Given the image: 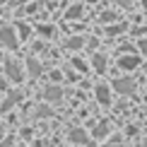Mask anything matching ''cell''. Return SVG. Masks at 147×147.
<instances>
[{
	"instance_id": "7402d4cb",
	"label": "cell",
	"mask_w": 147,
	"mask_h": 147,
	"mask_svg": "<svg viewBox=\"0 0 147 147\" xmlns=\"http://www.w3.org/2000/svg\"><path fill=\"white\" fill-rule=\"evenodd\" d=\"M138 46H140V51H142V53H147V39H140Z\"/></svg>"
},
{
	"instance_id": "9a60e30c",
	"label": "cell",
	"mask_w": 147,
	"mask_h": 147,
	"mask_svg": "<svg viewBox=\"0 0 147 147\" xmlns=\"http://www.w3.org/2000/svg\"><path fill=\"white\" fill-rule=\"evenodd\" d=\"M82 46H84L82 36H72V39H68V48H72V51H75V48H82Z\"/></svg>"
},
{
	"instance_id": "d6986e66",
	"label": "cell",
	"mask_w": 147,
	"mask_h": 147,
	"mask_svg": "<svg viewBox=\"0 0 147 147\" xmlns=\"http://www.w3.org/2000/svg\"><path fill=\"white\" fill-rule=\"evenodd\" d=\"M70 63H72V68H77L80 72H87V65H84V63H82V60H80V58H72Z\"/></svg>"
},
{
	"instance_id": "d4e9b609",
	"label": "cell",
	"mask_w": 147,
	"mask_h": 147,
	"mask_svg": "<svg viewBox=\"0 0 147 147\" xmlns=\"http://www.w3.org/2000/svg\"><path fill=\"white\" fill-rule=\"evenodd\" d=\"M87 44H89V48H96V46H99V41H96V39H89Z\"/></svg>"
},
{
	"instance_id": "5bb4252c",
	"label": "cell",
	"mask_w": 147,
	"mask_h": 147,
	"mask_svg": "<svg viewBox=\"0 0 147 147\" xmlns=\"http://www.w3.org/2000/svg\"><path fill=\"white\" fill-rule=\"evenodd\" d=\"M125 29H128V24H116V27H109L106 29V34L109 36H118V34H123Z\"/></svg>"
},
{
	"instance_id": "3957f363",
	"label": "cell",
	"mask_w": 147,
	"mask_h": 147,
	"mask_svg": "<svg viewBox=\"0 0 147 147\" xmlns=\"http://www.w3.org/2000/svg\"><path fill=\"white\" fill-rule=\"evenodd\" d=\"M5 72H7V77L12 80V82H22V77H24V75H22V70H20V65H17L12 58L5 60Z\"/></svg>"
},
{
	"instance_id": "603a6c76",
	"label": "cell",
	"mask_w": 147,
	"mask_h": 147,
	"mask_svg": "<svg viewBox=\"0 0 147 147\" xmlns=\"http://www.w3.org/2000/svg\"><path fill=\"white\" fill-rule=\"evenodd\" d=\"M121 51H123V53H133V51H135V48H133L130 44H125V46H121Z\"/></svg>"
},
{
	"instance_id": "cb8c5ba5",
	"label": "cell",
	"mask_w": 147,
	"mask_h": 147,
	"mask_svg": "<svg viewBox=\"0 0 147 147\" xmlns=\"http://www.w3.org/2000/svg\"><path fill=\"white\" fill-rule=\"evenodd\" d=\"M51 80H53V82H58V80H60V72L53 70V72H51Z\"/></svg>"
},
{
	"instance_id": "ba28073f",
	"label": "cell",
	"mask_w": 147,
	"mask_h": 147,
	"mask_svg": "<svg viewBox=\"0 0 147 147\" xmlns=\"http://www.w3.org/2000/svg\"><path fill=\"white\" fill-rule=\"evenodd\" d=\"M118 65H121V70H135L140 65V58L138 56H123L118 60Z\"/></svg>"
},
{
	"instance_id": "44dd1931",
	"label": "cell",
	"mask_w": 147,
	"mask_h": 147,
	"mask_svg": "<svg viewBox=\"0 0 147 147\" xmlns=\"http://www.w3.org/2000/svg\"><path fill=\"white\" fill-rule=\"evenodd\" d=\"M0 147H15V138H7V140H5V142L0 145Z\"/></svg>"
},
{
	"instance_id": "7c38bea8",
	"label": "cell",
	"mask_w": 147,
	"mask_h": 147,
	"mask_svg": "<svg viewBox=\"0 0 147 147\" xmlns=\"http://www.w3.org/2000/svg\"><path fill=\"white\" fill-rule=\"evenodd\" d=\"M36 32L44 36V39H53V34H56V27H53V24H39V27H36Z\"/></svg>"
},
{
	"instance_id": "8fae6325",
	"label": "cell",
	"mask_w": 147,
	"mask_h": 147,
	"mask_svg": "<svg viewBox=\"0 0 147 147\" xmlns=\"http://www.w3.org/2000/svg\"><path fill=\"white\" fill-rule=\"evenodd\" d=\"M27 70H29V75H32V77H39L41 72H44V70H41V63H39V60H34V58L27 60Z\"/></svg>"
},
{
	"instance_id": "5b68a950",
	"label": "cell",
	"mask_w": 147,
	"mask_h": 147,
	"mask_svg": "<svg viewBox=\"0 0 147 147\" xmlns=\"http://www.w3.org/2000/svg\"><path fill=\"white\" fill-rule=\"evenodd\" d=\"M96 101L101 104V106H109L111 104V89H109V84H96Z\"/></svg>"
},
{
	"instance_id": "4fadbf2b",
	"label": "cell",
	"mask_w": 147,
	"mask_h": 147,
	"mask_svg": "<svg viewBox=\"0 0 147 147\" xmlns=\"http://www.w3.org/2000/svg\"><path fill=\"white\" fill-rule=\"evenodd\" d=\"M65 17H68V20H80V17H82V5H72V7H68Z\"/></svg>"
},
{
	"instance_id": "ac0fdd59",
	"label": "cell",
	"mask_w": 147,
	"mask_h": 147,
	"mask_svg": "<svg viewBox=\"0 0 147 147\" xmlns=\"http://www.w3.org/2000/svg\"><path fill=\"white\" fill-rule=\"evenodd\" d=\"M113 20H118V15H116V12H101V22H113Z\"/></svg>"
},
{
	"instance_id": "484cf974",
	"label": "cell",
	"mask_w": 147,
	"mask_h": 147,
	"mask_svg": "<svg viewBox=\"0 0 147 147\" xmlns=\"http://www.w3.org/2000/svg\"><path fill=\"white\" fill-rule=\"evenodd\" d=\"M3 130H5V125H3V121H0V135H3Z\"/></svg>"
},
{
	"instance_id": "4316f807",
	"label": "cell",
	"mask_w": 147,
	"mask_h": 147,
	"mask_svg": "<svg viewBox=\"0 0 147 147\" xmlns=\"http://www.w3.org/2000/svg\"><path fill=\"white\" fill-rule=\"evenodd\" d=\"M142 5H145V10H147V0H145V3H142Z\"/></svg>"
},
{
	"instance_id": "277c9868",
	"label": "cell",
	"mask_w": 147,
	"mask_h": 147,
	"mask_svg": "<svg viewBox=\"0 0 147 147\" xmlns=\"http://www.w3.org/2000/svg\"><path fill=\"white\" fill-rule=\"evenodd\" d=\"M44 99L51 101V104H58L60 99H63V89H60L58 84H48V87L44 89Z\"/></svg>"
},
{
	"instance_id": "83f0119b",
	"label": "cell",
	"mask_w": 147,
	"mask_h": 147,
	"mask_svg": "<svg viewBox=\"0 0 147 147\" xmlns=\"http://www.w3.org/2000/svg\"><path fill=\"white\" fill-rule=\"evenodd\" d=\"M87 3H96V0H87Z\"/></svg>"
},
{
	"instance_id": "30bf717a",
	"label": "cell",
	"mask_w": 147,
	"mask_h": 147,
	"mask_svg": "<svg viewBox=\"0 0 147 147\" xmlns=\"http://www.w3.org/2000/svg\"><path fill=\"white\" fill-rule=\"evenodd\" d=\"M92 65H94L96 72H106V56H104V53H96V56L92 58Z\"/></svg>"
},
{
	"instance_id": "e0dca14e",
	"label": "cell",
	"mask_w": 147,
	"mask_h": 147,
	"mask_svg": "<svg viewBox=\"0 0 147 147\" xmlns=\"http://www.w3.org/2000/svg\"><path fill=\"white\" fill-rule=\"evenodd\" d=\"M51 113H53V109H48L44 104V106H39V111H36L34 116H36V118H46V116H51Z\"/></svg>"
},
{
	"instance_id": "ffe728a7",
	"label": "cell",
	"mask_w": 147,
	"mask_h": 147,
	"mask_svg": "<svg viewBox=\"0 0 147 147\" xmlns=\"http://www.w3.org/2000/svg\"><path fill=\"white\" fill-rule=\"evenodd\" d=\"M116 3H118L121 7H125V10H128V7H133V5H135V0H116Z\"/></svg>"
},
{
	"instance_id": "52a82bcc",
	"label": "cell",
	"mask_w": 147,
	"mask_h": 147,
	"mask_svg": "<svg viewBox=\"0 0 147 147\" xmlns=\"http://www.w3.org/2000/svg\"><path fill=\"white\" fill-rule=\"evenodd\" d=\"M111 130H113V123H111V121H101V123L94 128V138H96V140H101V138H106Z\"/></svg>"
},
{
	"instance_id": "2e32d148",
	"label": "cell",
	"mask_w": 147,
	"mask_h": 147,
	"mask_svg": "<svg viewBox=\"0 0 147 147\" xmlns=\"http://www.w3.org/2000/svg\"><path fill=\"white\" fill-rule=\"evenodd\" d=\"M15 27H17V32H20V36H22V39H29V36H32V29H29L27 24H22V22H17Z\"/></svg>"
},
{
	"instance_id": "9c48e42d",
	"label": "cell",
	"mask_w": 147,
	"mask_h": 147,
	"mask_svg": "<svg viewBox=\"0 0 147 147\" xmlns=\"http://www.w3.org/2000/svg\"><path fill=\"white\" fill-rule=\"evenodd\" d=\"M87 133L82 130V128H75V130H70V142H77V145H82V142H87Z\"/></svg>"
},
{
	"instance_id": "7a4b0ae2",
	"label": "cell",
	"mask_w": 147,
	"mask_h": 147,
	"mask_svg": "<svg viewBox=\"0 0 147 147\" xmlns=\"http://www.w3.org/2000/svg\"><path fill=\"white\" fill-rule=\"evenodd\" d=\"M0 44L7 48H17V34L12 27H3L0 29Z\"/></svg>"
},
{
	"instance_id": "8992f818",
	"label": "cell",
	"mask_w": 147,
	"mask_h": 147,
	"mask_svg": "<svg viewBox=\"0 0 147 147\" xmlns=\"http://www.w3.org/2000/svg\"><path fill=\"white\" fill-rule=\"evenodd\" d=\"M17 101H22V92H20V89H15V92H10V94H7V99H5L3 104H0V109H3V111H10V109L15 106Z\"/></svg>"
},
{
	"instance_id": "6da1fadb",
	"label": "cell",
	"mask_w": 147,
	"mask_h": 147,
	"mask_svg": "<svg viewBox=\"0 0 147 147\" xmlns=\"http://www.w3.org/2000/svg\"><path fill=\"white\" fill-rule=\"evenodd\" d=\"M111 87L118 92V94H133V92H135V80H130V77H118V80H113Z\"/></svg>"
}]
</instances>
